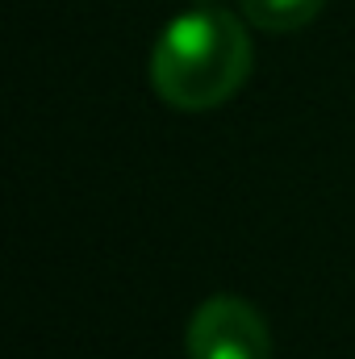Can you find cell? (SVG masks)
<instances>
[{
	"label": "cell",
	"instance_id": "1",
	"mask_svg": "<svg viewBox=\"0 0 355 359\" xmlns=\"http://www.w3.org/2000/svg\"><path fill=\"white\" fill-rule=\"evenodd\" d=\"M243 21L247 17H234L217 4H196L172 17L151 50L155 96L180 113H205L226 104L247 84L255 63L251 34Z\"/></svg>",
	"mask_w": 355,
	"mask_h": 359
},
{
	"label": "cell",
	"instance_id": "2",
	"mask_svg": "<svg viewBox=\"0 0 355 359\" xmlns=\"http://www.w3.org/2000/svg\"><path fill=\"white\" fill-rule=\"evenodd\" d=\"M188 359H272V334L255 305L243 297H209L188 318Z\"/></svg>",
	"mask_w": 355,
	"mask_h": 359
},
{
	"label": "cell",
	"instance_id": "3",
	"mask_svg": "<svg viewBox=\"0 0 355 359\" xmlns=\"http://www.w3.org/2000/svg\"><path fill=\"white\" fill-rule=\"evenodd\" d=\"M243 17L255 25V29H267V34H297L305 25L318 21V13L326 8V0H239Z\"/></svg>",
	"mask_w": 355,
	"mask_h": 359
},
{
	"label": "cell",
	"instance_id": "4",
	"mask_svg": "<svg viewBox=\"0 0 355 359\" xmlns=\"http://www.w3.org/2000/svg\"><path fill=\"white\" fill-rule=\"evenodd\" d=\"M192 4H213V0H192Z\"/></svg>",
	"mask_w": 355,
	"mask_h": 359
}]
</instances>
